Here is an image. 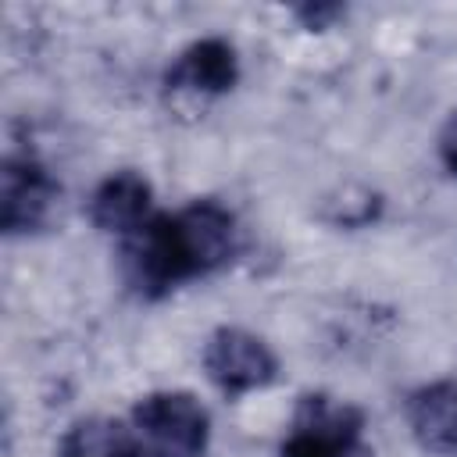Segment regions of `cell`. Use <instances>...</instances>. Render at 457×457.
Segmentation results:
<instances>
[{"instance_id":"6da1fadb","label":"cell","mask_w":457,"mask_h":457,"mask_svg":"<svg viewBox=\"0 0 457 457\" xmlns=\"http://www.w3.org/2000/svg\"><path fill=\"white\" fill-rule=\"evenodd\" d=\"M239 250V221L218 200H193L175 214H150L121 239L125 282L157 300L175 286L211 275Z\"/></svg>"},{"instance_id":"7a4b0ae2","label":"cell","mask_w":457,"mask_h":457,"mask_svg":"<svg viewBox=\"0 0 457 457\" xmlns=\"http://www.w3.org/2000/svg\"><path fill=\"white\" fill-rule=\"evenodd\" d=\"M132 432L143 457H204L211 439L207 407L182 389H161L132 407Z\"/></svg>"},{"instance_id":"3957f363","label":"cell","mask_w":457,"mask_h":457,"mask_svg":"<svg viewBox=\"0 0 457 457\" xmlns=\"http://www.w3.org/2000/svg\"><path fill=\"white\" fill-rule=\"evenodd\" d=\"M361 432L364 414L353 403L328 393H307L293 411L282 457H371Z\"/></svg>"},{"instance_id":"277c9868","label":"cell","mask_w":457,"mask_h":457,"mask_svg":"<svg viewBox=\"0 0 457 457\" xmlns=\"http://www.w3.org/2000/svg\"><path fill=\"white\" fill-rule=\"evenodd\" d=\"M204 371L225 396H243L275 382L278 361L261 336L236 325H221L204 343Z\"/></svg>"},{"instance_id":"5b68a950","label":"cell","mask_w":457,"mask_h":457,"mask_svg":"<svg viewBox=\"0 0 457 457\" xmlns=\"http://www.w3.org/2000/svg\"><path fill=\"white\" fill-rule=\"evenodd\" d=\"M57 179L29 154H11L0 171V225L7 236H29L46 228L57 207Z\"/></svg>"},{"instance_id":"8992f818","label":"cell","mask_w":457,"mask_h":457,"mask_svg":"<svg viewBox=\"0 0 457 457\" xmlns=\"http://www.w3.org/2000/svg\"><path fill=\"white\" fill-rule=\"evenodd\" d=\"M150 182L139 171H111L89 196V221L125 239L150 218Z\"/></svg>"},{"instance_id":"52a82bcc","label":"cell","mask_w":457,"mask_h":457,"mask_svg":"<svg viewBox=\"0 0 457 457\" xmlns=\"http://www.w3.org/2000/svg\"><path fill=\"white\" fill-rule=\"evenodd\" d=\"M236 79H239L236 46L228 39L207 36L175 57V64L164 75V86L168 89H189V93H225L236 86Z\"/></svg>"},{"instance_id":"ba28073f","label":"cell","mask_w":457,"mask_h":457,"mask_svg":"<svg viewBox=\"0 0 457 457\" xmlns=\"http://www.w3.org/2000/svg\"><path fill=\"white\" fill-rule=\"evenodd\" d=\"M407 425L414 439L443 457H457V382H428L407 396Z\"/></svg>"},{"instance_id":"9c48e42d","label":"cell","mask_w":457,"mask_h":457,"mask_svg":"<svg viewBox=\"0 0 457 457\" xmlns=\"http://www.w3.org/2000/svg\"><path fill=\"white\" fill-rule=\"evenodd\" d=\"M57 457H143L132 425L118 418H82L75 421L57 446Z\"/></svg>"},{"instance_id":"30bf717a","label":"cell","mask_w":457,"mask_h":457,"mask_svg":"<svg viewBox=\"0 0 457 457\" xmlns=\"http://www.w3.org/2000/svg\"><path fill=\"white\" fill-rule=\"evenodd\" d=\"M439 161L450 175H457V111L446 118V125L439 132Z\"/></svg>"}]
</instances>
